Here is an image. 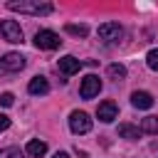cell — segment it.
I'll use <instances>...</instances> for the list:
<instances>
[{"instance_id":"ba28073f","label":"cell","mask_w":158,"mask_h":158,"mask_svg":"<svg viewBox=\"0 0 158 158\" xmlns=\"http://www.w3.org/2000/svg\"><path fill=\"white\" fill-rule=\"evenodd\" d=\"M116 114H118V109H116V104H114L111 99L101 101L99 109H96V116H99V121H104V123H111V121L116 118Z\"/></svg>"},{"instance_id":"7c38bea8","label":"cell","mask_w":158,"mask_h":158,"mask_svg":"<svg viewBox=\"0 0 158 158\" xmlns=\"http://www.w3.org/2000/svg\"><path fill=\"white\" fill-rule=\"evenodd\" d=\"M131 104H133L136 109H151V106H153V96H151L148 91H133V94H131Z\"/></svg>"},{"instance_id":"ffe728a7","label":"cell","mask_w":158,"mask_h":158,"mask_svg":"<svg viewBox=\"0 0 158 158\" xmlns=\"http://www.w3.org/2000/svg\"><path fill=\"white\" fill-rule=\"evenodd\" d=\"M7 128H10V118L5 114H0V131H7Z\"/></svg>"},{"instance_id":"44dd1931","label":"cell","mask_w":158,"mask_h":158,"mask_svg":"<svg viewBox=\"0 0 158 158\" xmlns=\"http://www.w3.org/2000/svg\"><path fill=\"white\" fill-rule=\"evenodd\" d=\"M54 158H69V153H64V151H57V153H54Z\"/></svg>"},{"instance_id":"2e32d148","label":"cell","mask_w":158,"mask_h":158,"mask_svg":"<svg viewBox=\"0 0 158 158\" xmlns=\"http://www.w3.org/2000/svg\"><path fill=\"white\" fill-rule=\"evenodd\" d=\"M106 74H109L111 79L118 81V79L126 77V67H123V64H109V67H106Z\"/></svg>"},{"instance_id":"ac0fdd59","label":"cell","mask_w":158,"mask_h":158,"mask_svg":"<svg viewBox=\"0 0 158 158\" xmlns=\"http://www.w3.org/2000/svg\"><path fill=\"white\" fill-rule=\"evenodd\" d=\"M146 64H148L153 72H158V49H151V52L146 54Z\"/></svg>"},{"instance_id":"5b68a950","label":"cell","mask_w":158,"mask_h":158,"mask_svg":"<svg viewBox=\"0 0 158 158\" xmlns=\"http://www.w3.org/2000/svg\"><path fill=\"white\" fill-rule=\"evenodd\" d=\"M99 91H101V79H99L96 74H86V77L81 79V86H79L81 99H94Z\"/></svg>"},{"instance_id":"e0dca14e","label":"cell","mask_w":158,"mask_h":158,"mask_svg":"<svg viewBox=\"0 0 158 158\" xmlns=\"http://www.w3.org/2000/svg\"><path fill=\"white\" fill-rule=\"evenodd\" d=\"M0 158H25V153H22L20 148L10 146V148H2V151H0Z\"/></svg>"},{"instance_id":"9a60e30c","label":"cell","mask_w":158,"mask_h":158,"mask_svg":"<svg viewBox=\"0 0 158 158\" xmlns=\"http://www.w3.org/2000/svg\"><path fill=\"white\" fill-rule=\"evenodd\" d=\"M64 30H67L69 35H74V37H86V35H89V27H86V25H74V22H69V25H64Z\"/></svg>"},{"instance_id":"3957f363","label":"cell","mask_w":158,"mask_h":158,"mask_svg":"<svg viewBox=\"0 0 158 158\" xmlns=\"http://www.w3.org/2000/svg\"><path fill=\"white\" fill-rule=\"evenodd\" d=\"M69 128L72 133H89L91 131V118L86 111H72L69 114Z\"/></svg>"},{"instance_id":"8fae6325","label":"cell","mask_w":158,"mask_h":158,"mask_svg":"<svg viewBox=\"0 0 158 158\" xmlns=\"http://www.w3.org/2000/svg\"><path fill=\"white\" fill-rule=\"evenodd\" d=\"M25 153H27V156H32V158H42V156L47 153V143H44V141H40V138H32V141H27Z\"/></svg>"},{"instance_id":"6da1fadb","label":"cell","mask_w":158,"mask_h":158,"mask_svg":"<svg viewBox=\"0 0 158 158\" xmlns=\"http://www.w3.org/2000/svg\"><path fill=\"white\" fill-rule=\"evenodd\" d=\"M7 10L12 12H20V15H49L54 12V5L52 2H44V0H10L7 2Z\"/></svg>"},{"instance_id":"30bf717a","label":"cell","mask_w":158,"mask_h":158,"mask_svg":"<svg viewBox=\"0 0 158 158\" xmlns=\"http://www.w3.org/2000/svg\"><path fill=\"white\" fill-rule=\"evenodd\" d=\"M27 91H30L32 96H44V94L49 91V81H47L44 77H32L30 84H27Z\"/></svg>"},{"instance_id":"4fadbf2b","label":"cell","mask_w":158,"mask_h":158,"mask_svg":"<svg viewBox=\"0 0 158 158\" xmlns=\"http://www.w3.org/2000/svg\"><path fill=\"white\" fill-rule=\"evenodd\" d=\"M118 136L121 138H128V141H136L141 136V128L133 126V123H118Z\"/></svg>"},{"instance_id":"5bb4252c","label":"cell","mask_w":158,"mask_h":158,"mask_svg":"<svg viewBox=\"0 0 158 158\" xmlns=\"http://www.w3.org/2000/svg\"><path fill=\"white\" fill-rule=\"evenodd\" d=\"M141 133H158V116L141 118Z\"/></svg>"},{"instance_id":"d6986e66","label":"cell","mask_w":158,"mask_h":158,"mask_svg":"<svg viewBox=\"0 0 158 158\" xmlns=\"http://www.w3.org/2000/svg\"><path fill=\"white\" fill-rule=\"evenodd\" d=\"M0 104H2V106H12V104H15V96H12L10 91H5V94H0Z\"/></svg>"},{"instance_id":"52a82bcc","label":"cell","mask_w":158,"mask_h":158,"mask_svg":"<svg viewBox=\"0 0 158 158\" xmlns=\"http://www.w3.org/2000/svg\"><path fill=\"white\" fill-rule=\"evenodd\" d=\"M0 64L5 67V72H20V69L25 67V57H22L20 52H7V54L0 59Z\"/></svg>"},{"instance_id":"7402d4cb","label":"cell","mask_w":158,"mask_h":158,"mask_svg":"<svg viewBox=\"0 0 158 158\" xmlns=\"http://www.w3.org/2000/svg\"><path fill=\"white\" fill-rule=\"evenodd\" d=\"M0 74H7V72H5V67H2V64H0Z\"/></svg>"},{"instance_id":"277c9868","label":"cell","mask_w":158,"mask_h":158,"mask_svg":"<svg viewBox=\"0 0 158 158\" xmlns=\"http://www.w3.org/2000/svg\"><path fill=\"white\" fill-rule=\"evenodd\" d=\"M35 44H37V49H57V47L62 44V40H59V35L52 32V30H40V32L35 35Z\"/></svg>"},{"instance_id":"8992f818","label":"cell","mask_w":158,"mask_h":158,"mask_svg":"<svg viewBox=\"0 0 158 158\" xmlns=\"http://www.w3.org/2000/svg\"><path fill=\"white\" fill-rule=\"evenodd\" d=\"M121 35H123V27L118 22H104V25H99V40L101 42H114Z\"/></svg>"},{"instance_id":"9c48e42d","label":"cell","mask_w":158,"mask_h":158,"mask_svg":"<svg viewBox=\"0 0 158 158\" xmlns=\"http://www.w3.org/2000/svg\"><path fill=\"white\" fill-rule=\"evenodd\" d=\"M79 69H81V62H79L77 57L64 54V57L59 59V72H62V74H67V77H69V74H77Z\"/></svg>"},{"instance_id":"7a4b0ae2","label":"cell","mask_w":158,"mask_h":158,"mask_svg":"<svg viewBox=\"0 0 158 158\" xmlns=\"http://www.w3.org/2000/svg\"><path fill=\"white\" fill-rule=\"evenodd\" d=\"M0 37L5 42H12V44H20L22 42V30L15 20H0Z\"/></svg>"}]
</instances>
